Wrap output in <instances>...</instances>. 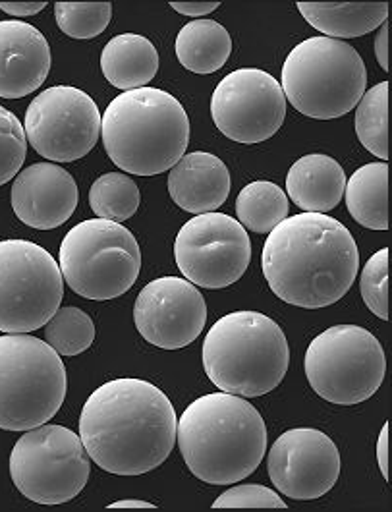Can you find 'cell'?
Returning a JSON list of instances; mask_svg holds the SVG:
<instances>
[{
  "label": "cell",
  "instance_id": "cell-25",
  "mask_svg": "<svg viewBox=\"0 0 392 512\" xmlns=\"http://www.w3.org/2000/svg\"><path fill=\"white\" fill-rule=\"evenodd\" d=\"M236 215L242 227L257 234H269L288 217V196L275 182L255 180L238 194Z\"/></svg>",
  "mask_w": 392,
  "mask_h": 512
},
{
  "label": "cell",
  "instance_id": "cell-10",
  "mask_svg": "<svg viewBox=\"0 0 392 512\" xmlns=\"http://www.w3.org/2000/svg\"><path fill=\"white\" fill-rule=\"evenodd\" d=\"M91 474L82 439L68 427L43 424L26 431L10 455L16 489L37 505H64L76 499Z\"/></svg>",
  "mask_w": 392,
  "mask_h": 512
},
{
  "label": "cell",
  "instance_id": "cell-35",
  "mask_svg": "<svg viewBox=\"0 0 392 512\" xmlns=\"http://www.w3.org/2000/svg\"><path fill=\"white\" fill-rule=\"evenodd\" d=\"M377 462L385 480H389V422L383 426L377 439Z\"/></svg>",
  "mask_w": 392,
  "mask_h": 512
},
{
  "label": "cell",
  "instance_id": "cell-23",
  "mask_svg": "<svg viewBox=\"0 0 392 512\" xmlns=\"http://www.w3.org/2000/svg\"><path fill=\"white\" fill-rule=\"evenodd\" d=\"M344 198L356 223L371 230H389V165L369 163L346 180Z\"/></svg>",
  "mask_w": 392,
  "mask_h": 512
},
{
  "label": "cell",
  "instance_id": "cell-30",
  "mask_svg": "<svg viewBox=\"0 0 392 512\" xmlns=\"http://www.w3.org/2000/svg\"><path fill=\"white\" fill-rule=\"evenodd\" d=\"M28 153V138L16 114L0 107V186L16 178Z\"/></svg>",
  "mask_w": 392,
  "mask_h": 512
},
{
  "label": "cell",
  "instance_id": "cell-11",
  "mask_svg": "<svg viewBox=\"0 0 392 512\" xmlns=\"http://www.w3.org/2000/svg\"><path fill=\"white\" fill-rule=\"evenodd\" d=\"M62 296L60 267L45 248L29 240L0 242V333L26 335L45 327Z\"/></svg>",
  "mask_w": 392,
  "mask_h": 512
},
{
  "label": "cell",
  "instance_id": "cell-32",
  "mask_svg": "<svg viewBox=\"0 0 392 512\" xmlns=\"http://www.w3.org/2000/svg\"><path fill=\"white\" fill-rule=\"evenodd\" d=\"M277 491L265 485H236L213 503V509H286Z\"/></svg>",
  "mask_w": 392,
  "mask_h": 512
},
{
  "label": "cell",
  "instance_id": "cell-26",
  "mask_svg": "<svg viewBox=\"0 0 392 512\" xmlns=\"http://www.w3.org/2000/svg\"><path fill=\"white\" fill-rule=\"evenodd\" d=\"M141 194L136 180L122 172L99 176L89 190V205L99 219L124 223L140 209Z\"/></svg>",
  "mask_w": 392,
  "mask_h": 512
},
{
  "label": "cell",
  "instance_id": "cell-15",
  "mask_svg": "<svg viewBox=\"0 0 392 512\" xmlns=\"http://www.w3.org/2000/svg\"><path fill=\"white\" fill-rule=\"evenodd\" d=\"M340 453L333 439L311 427H296L273 443L267 470L279 493L311 501L327 495L340 476Z\"/></svg>",
  "mask_w": 392,
  "mask_h": 512
},
{
  "label": "cell",
  "instance_id": "cell-36",
  "mask_svg": "<svg viewBox=\"0 0 392 512\" xmlns=\"http://www.w3.org/2000/svg\"><path fill=\"white\" fill-rule=\"evenodd\" d=\"M375 57L385 72H389V24L385 22L375 39Z\"/></svg>",
  "mask_w": 392,
  "mask_h": 512
},
{
  "label": "cell",
  "instance_id": "cell-28",
  "mask_svg": "<svg viewBox=\"0 0 392 512\" xmlns=\"http://www.w3.org/2000/svg\"><path fill=\"white\" fill-rule=\"evenodd\" d=\"M95 341L93 319L80 308H58L45 325V342L58 356H78Z\"/></svg>",
  "mask_w": 392,
  "mask_h": 512
},
{
  "label": "cell",
  "instance_id": "cell-9",
  "mask_svg": "<svg viewBox=\"0 0 392 512\" xmlns=\"http://www.w3.org/2000/svg\"><path fill=\"white\" fill-rule=\"evenodd\" d=\"M304 370L321 399L354 406L379 391L387 358L381 342L364 327L335 325L309 342Z\"/></svg>",
  "mask_w": 392,
  "mask_h": 512
},
{
  "label": "cell",
  "instance_id": "cell-12",
  "mask_svg": "<svg viewBox=\"0 0 392 512\" xmlns=\"http://www.w3.org/2000/svg\"><path fill=\"white\" fill-rule=\"evenodd\" d=\"M174 259L192 285L219 290L244 277L252 261L248 230L224 213H201L180 228Z\"/></svg>",
  "mask_w": 392,
  "mask_h": 512
},
{
  "label": "cell",
  "instance_id": "cell-37",
  "mask_svg": "<svg viewBox=\"0 0 392 512\" xmlns=\"http://www.w3.org/2000/svg\"><path fill=\"white\" fill-rule=\"evenodd\" d=\"M109 509H155V505L147 501H138V499H124V501L112 503Z\"/></svg>",
  "mask_w": 392,
  "mask_h": 512
},
{
  "label": "cell",
  "instance_id": "cell-21",
  "mask_svg": "<svg viewBox=\"0 0 392 512\" xmlns=\"http://www.w3.org/2000/svg\"><path fill=\"white\" fill-rule=\"evenodd\" d=\"M311 28L331 39H354L381 28L389 18L387 2H298Z\"/></svg>",
  "mask_w": 392,
  "mask_h": 512
},
{
  "label": "cell",
  "instance_id": "cell-16",
  "mask_svg": "<svg viewBox=\"0 0 392 512\" xmlns=\"http://www.w3.org/2000/svg\"><path fill=\"white\" fill-rule=\"evenodd\" d=\"M134 323L149 344L180 350L201 335L207 323V304L190 281L161 277L141 290L134 306Z\"/></svg>",
  "mask_w": 392,
  "mask_h": 512
},
{
  "label": "cell",
  "instance_id": "cell-5",
  "mask_svg": "<svg viewBox=\"0 0 392 512\" xmlns=\"http://www.w3.org/2000/svg\"><path fill=\"white\" fill-rule=\"evenodd\" d=\"M203 368L217 389L238 397H263L282 383L290 350L284 331L259 312L221 317L203 341Z\"/></svg>",
  "mask_w": 392,
  "mask_h": 512
},
{
  "label": "cell",
  "instance_id": "cell-4",
  "mask_svg": "<svg viewBox=\"0 0 392 512\" xmlns=\"http://www.w3.org/2000/svg\"><path fill=\"white\" fill-rule=\"evenodd\" d=\"M101 138L118 169L155 176L186 155L190 118L174 95L140 87L112 99L101 116Z\"/></svg>",
  "mask_w": 392,
  "mask_h": 512
},
{
  "label": "cell",
  "instance_id": "cell-6",
  "mask_svg": "<svg viewBox=\"0 0 392 512\" xmlns=\"http://www.w3.org/2000/svg\"><path fill=\"white\" fill-rule=\"evenodd\" d=\"M280 87L298 113L315 120L340 118L364 97V58L344 41L309 37L284 60Z\"/></svg>",
  "mask_w": 392,
  "mask_h": 512
},
{
  "label": "cell",
  "instance_id": "cell-13",
  "mask_svg": "<svg viewBox=\"0 0 392 512\" xmlns=\"http://www.w3.org/2000/svg\"><path fill=\"white\" fill-rule=\"evenodd\" d=\"M26 138L31 147L55 163L85 157L101 136L97 103L78 87L55 86L39 93L26 111Z\"/></svg>",
  "mask_w": 392,
  "mask_h": 512
},
{
  "label": "cell",
  "instance_id": "cell-18",
  "mask_svg": "<svg viewBox=\"0 0 392 512\" xmlns=\"http://www.w3.org/2000/svg\"><path fill=\"white\" fill-rule=\"evenodd\" d=\"M51 47L37 28L18 20L0 22V97L22 99L45 84Z\"/></svg>",
  "mask_w": 392,
  "mask_h": 512
},
{
  "label": "cell",
  "instance_id": "cell-34",
  "mask_svg": "<svg viewBox=\"0 0 392 512\" xmlns=\"http://www.w3.org/2000/svg\"><path fill=\"white\" fill-rule=\"evenodd\" d=\"M47 2H0V10L16 16V18H26V16H35L41 10H45Z\"/></svg>",
  "mask_w": 392,
  "mask_h": 512
},
{
  "label": "cell",
  "instance_id": "cell-33",
  "mask_svg": "<svg viewBox=\"0 0 392 512\" xmlns=\"http://www.w3.org/2000/svg\"><path fill=\"white\" fill-rule=\"evenodd\" d=\"M170 6L184 16H192V18H201L205 14L215 12L221 2H170Z\"/></svg>",
  "mask_w": 392,
  "mask_h": 512
},
{
  "label": "cell",
  "instance_id": "cell-3",
  "mask_svg": "<svg viewBox=\"0 0 392 512\" xmlns=\"http://www.w3.org/2000/svg\"><path fill=\"white\" fill-rule=\"evenodd\" d=\"M176 443L190 472L201 482L232 485L246 480L267 451L263 416L248 400L211 393L180 416Z\"/></svg>",
  "mask_w": 392,
  "mask_h": 512
},
{
  "label": "cell",
  "instance_id": "cell-2",
  "mask_svg": "<svg viewBox=\"0 0 392 512\" xmlns=\"http://www.w3.org/2000/svg\"><path fill=\"white\" fill-rule=\"evenodd\" d=\"M261 267L282 302L319 310L348 294L360 271V252L340 221L325 213H300L269 232Z\"/></svg>",
  "mask_w": 392,
  "mask_h": 512
},
{
  "label": "cell",
  "instance_id": "cell-24",
  "mask_svg": "<svg viewBox=\"0 0 392 512\" xmlns=\"http://www.w3.org/2000/svg\"><path fill=\"white\" fill-rule=\"evenodd\" d=\"M230 55V33L215 20H194L180 29L176 37V57L194 74H213L221 70Z\"/></svg>",
  "mask_w": 392,
  "mask_h": 512
},
{
  "label": "cell",
  "instance_id": "cell-22",
  "mask_svg": "<svg viewBox=\"0 0 392 512\" xmlns=\"http://www.w3.org/2000/svg\"><path fill=\"white\" fill-rule=\"evenodd\" d=\"M103 76L122 91L145 87L159 72L155 45L138 33L112 37L101 53Z\"/></svg>",
  "mask_w": 392,
  "mask_h": 512
},
{
  "label": "cell",
  "instance_id": "cell-7",
  "mask_svg": "<svg viewBox=\"0 0 392 512\" xmlns=\"http://www.w3.org/2000/svg\"><path fill=\"white\" fill-rule=\"evenodd\" d=\"M68 391L55 350L31 335L0 337V429L29 431L49 424Z\"/></svg>",
  "mask_w": 392,
  "mask_h": 512
},
{
  "label": "cell",
  "instance_id": "cell-19",
  "mask_svg": "<svg viewBox=\"0 0 392 512\" xmlns=\"http://www.w3.org/2000/svg\"><path fill=\"white\" fill-rule=\"evenodd\" d=\"M230 172L223 161L205 151L184 155L168 174L172 201L194 215L217 211L230 196Z\"/></svg>",
  "mask_w": 392,
  "mask_h": 512
},
{
  "label": "cell",
  "instance_id": "cell-20",
  "mask_svg": "<svg viewBox=\"0 0 392 512\" xmlns=\"http://www.w3.org/2000/svg\"><path fill=\"white\" fill-rule=\"evenodd\" d=\"M346 172L329 155L298 159L286 174V196L306 213L333 211L344 198Z\"/></svg>",
  "mask_w": 392,
  "mask_h": 512
},
{
  "label": "cell",
  "instance_id": "cell-31",
  "mask_svg": "<svg viewBox=\"0 0 392 512\" xmlns=\"http://www.w3.org/2000/svg\"><path fill=\"white\" fill-rule=\"evenodd\" d=\"M360 292L365 306L375 313L379 319L389 321V250L383 248L367 259Z\"/></svg>",
  "mask_w": 392,
  "mask_h": 512
},
{
  "label": "cell",
  "instance_id": "cell-27",
  "mask_svg": "<svg viewBox=\"0 0 392 512\" xmlns=\"http://www.w3.org/2000/svg\"><path fill=\"white\" fill-rule=\"evenodd\" d=\"M356 134L365 149L389 161V82H381L365 91L356 109Z\"/></svg>",
  "mask_w": 392,
  "mask_h": 512
},
{
  "label": "cell",
  "instance_id": "cell-8",
  "mask_svg": "<svg viewBox=\"0 0 392 512\" xmlns=\"http://www.w3.org/2000/svg\"><path fill=\"white\" fill-rule=\"evenodd\" d=\"M58 267L76 294L105 302L122 296L138 281L140 244L120 223L89 219L64 236Z\"/></svg>",
  "mask_w": 392,
  "mask_h": 512
},
{
  "label": "cell",
  "instance_id": "cell-1",
  "mask_svg": "<svg viewBox=\"0 0 392 512\" xmlns=\"http://www.w3.org/2000/svg\"><path fill=\"white\" fill-rule=\"evenodd\" d=\"M178 418L167 395L143 379H114L85 400L80 439L89 458L114 476L159 468L176 445Z\"/></svg>",
  "mask_w": 392,
  "mask_h": 512
},
{
  "label": "cell",
  "instance_id": "cell-17",
  "mask_svg": "<svg viewBox=\"0 0 392 512\" xmlns=\"http://www.w3.org/2000/svg\"><path fill=\"white\" fill-rule=\"evenodd\" d=\"M80 190L74 176L60 165L35 163L12 184V209L31 228L62 227L76 211Z\"/></svg>",
  "mask_w": 392,
  "mask_h": 512
},
{
  "label": "cell",
  "instance_id": "cell-29",
  "mask_svg": "<svg viewBox=\"0 0 392 512\" xmlns=\"http://www.w3.org/2000/svg\"><path fill=\"white\" fill-rule=\"evenodd\" d=\"M58 28L74 39L101 35L112 20L111 2H56Z\"/></svg>",
  "mask_w": 392,
  "mask_h": 512
},
{
  "label": "cell",
  "instance_id": "cell-14",
  "mask_svg": "<svg viewBox=\"0 0 392 512\" xmlns=\"http://www.w3.org/2000/svg\"><path fill=\"white\" fill-rule=\"evenodd\" d=\"M211 114L232 142L261 143L279 132L286 118V97L269 72L240 68L213 91Z\"/></svg>",
  "mask_w": 392,
  "mask_h": 512
}]
</instances>
